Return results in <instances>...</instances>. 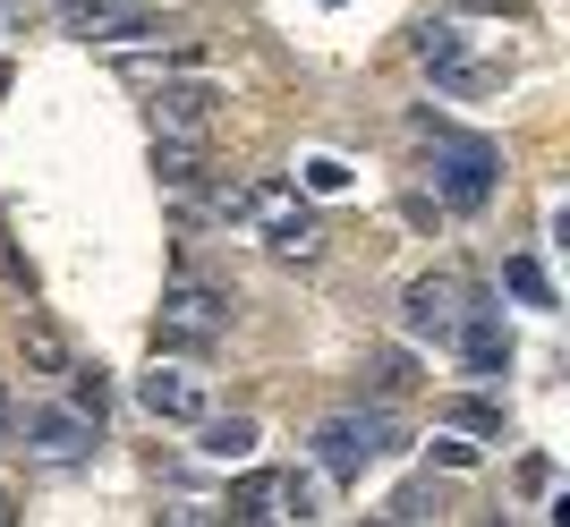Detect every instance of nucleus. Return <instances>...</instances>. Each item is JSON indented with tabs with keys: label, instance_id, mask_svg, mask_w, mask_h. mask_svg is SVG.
<instances>
[{
	"label": "nucleus",
	"instance_id": "dca6fc26",
	"mask_svg": "<svg viewBox=\"0 0 570 527\" xmlns=\"http://www.w3.org/2000/svg\"><path fill=\"white\" fill-rule=\"evenodd\" d=\"M417 60H426L434 77H443V69H460V60H469V34H460L452 18H434V26H417Z\"/></svg>",
	"mask_w": 570,
	"mask_h": 527
},
{
	"label": "nucleus",
	"instance_id": "5701e85b",
	"mask_svg": "<svg viewBox=\"0 0 570 527\" xmlns=\"http://www.w3.org/2000/svg\"><path fill=\"white\" fill-rule=\"evenodd\" d=\"M434 485H401V494H392V503H383V519H434Z\"/></svg>",
	"mask_w": 570,
	"mask_h": 527
},
{
	"label": "nucleus",
	"instance_id": "b1692460",
	"mask_svg": "<svg viewBox=\"0 0 570 527\" xmlns=\"http://www.w3.org/2000/svg\"><path fill=\"white\" fill-rule=\"evenodd\" d=\"M520 494H528V503H546V494H553V459H546V451L520 459Z\"/></svg>",
	"mask_w": 570,
	"mask_h": 527
},
{
	"label": "nucleus",
	"instance_id": "412c9836",
	"mask_svg": "<svg viewBox=\"0 0 570 527\" xmlns=\"http://www.w3.org/2000/svg\"><path fill=\"white\" fill-rule=\"evenodd\" d=\"M443 86L452 95H502V69L494 60H460V69H443Z\"/></svg>",
	"mask_w": 570,
	"mask_h": 527
},
{
	"label": "nucleus",
	"instance_id": "6ab92c4d",
	"mask_svg": "<svg viewBox=\"0 0 570 527\" xmlns=\"http://www.w3.org/2000/svg\"><path fill=\"white\" fill-rule=\"evenodd\" d=\"M230 519H273V468H256V477L230 485Z\"/></svg>",
	"mask_w": 570,
	"mask_h": 527
},
{
	"label": "nucleus",
	"instance_id": "ddd939ff",
	"mask_svg": "<svg viewBox=\"0 0 570 527\" xmlns=\"http://www.w3.org/2000/svg\"><path fill=\"white\" fill-rule=\"evenodd\" d=\"M366 391H375V400L417 391V358H409V349H366Z\"/></svg>",
	"mask_w": 570,
	"mask_h": 527
},
{
	"label": "nucleus",
	"instance_id": "f03ea898",
	"mask_svg": "<svg viewBox=\"0 0 570 527\" xmlns=\"http://www.w3.org/2000/svg\"><path fill=\"white\" fill-rule=\"evenodd\" d=\"M401 443H409V434H401L392 408H341V417L315 426V468H324L333 485H357V477H366V459L401 451Z\"/></svg>",
	"mask_w": 570,
	"mask_h": 527
},
{
	"label": "nucleus",
	"instance_id": "6e6552de",
	"mask_svg": "<svg viewBox=\"0 0 570 527\" xmlns=\"http://www.w3.org/2000/svg\"><path fill=\"white\" fill-rule=\"evenodd\" d=\"M137 408H145V417H163V426H196L214 400H205V375L154 358V375H137Z\"/></svg>",
	"mask_w": 570,
	"mask_h": 527
},
{
	"label": "nucleus",
	"instance_id": "a211bd4d",
	"mask_svg": "<svg viewBox=\"0 0 570 527\" xmlns=\"http://www.w3.org/2000/svg\"><path fill=\"white\" fill-rule=\"evenodd\" d=\"M18 349H26V366H35V375H60V366H69V349H60V332H51V324H18Z\"/></svg>",
	"mask_w": 570,
	"mask_h": 527
},
{
	"label": "nucleus",
	"instance_id": "2eb2a0df",
	"mask_svg": "<svg viewBox=\"0 0 570 527\" xmlns=\"http://www.w3.org/2000/svg\"><path fill=\"white\" fill-rule=\"evenodd\" d=\"M273 519H324V477H273Z\"/></svg>",
	"mask_w": 570,
	"mask_h": 527
},
{
	"label": "nucleus",
	"instance_id": "7ed1b4c3",
	"mask_svg": "<svg viewBox=\"0 0 570 527\" xmlns=\"http://www.w3.org/2000/svg\"><path fill=\"white\" fill-rule=\"evenodd\" d=\"M230 332V289L214 281H170L163 289V315H154V358H196Z\"/></svg>",
	"mask_w": 570,
	"mask_h": 527
},
{
	"label": "nucleus",
	"instance_id": "9d476101",
	"mask_svg": "<svg viewBox=\"0 0 570 527\" xmlns=\"http://www.w3.org/2000/svg\"><path fill=\"white\" fill-rule=\"evenodd\" d=\"M256 230H264V247H273L282 264H315V256H324V221H315V205H298V196L273 205Z\"/></svg>",
	"mask_w": 570,
	"mask_h": 527
},
{
	"label": "nucleus",
	"instance_id": "9b49d317",
	"mask_svg": "<svg viewBox=\"0 0 570 527\" xmlns=\"http://www.w3.org/2000/svg\"><path fill=\"white\" fill-rule=\"evenodd\" d=\"M205 137H163V128H154V179H163L170 196H196L205 188Z\"/></svg>",
	"mask_w": 570,
	"mask_h": 527
},
{
	"label": "nucleus",
	"instance_id": "aec40b11",
	"mask_svg": "<svg viewBox=\"0 0 570 527\" xmlns=\"http://www.w3.org/2000/svg\"><path fill=\"white\" fill-rule=\"evenodd\" d=\"M60 375H69V391H77L69 408H86V417L102 426V400H111V384H102V366H60Z\"/></svg>",
	"mask_w": 570,
	"mask_h": 527
},
{
	"label": "nucleus",
	"instance_id": "f3484780",
	"mask_svg": "<svg viewBox=\"0 0 570 527\" xmlns=\"http://www.w3.org/2000/svg\"><path fill=\"white\" fill-rule=\"evenodd\" d=\"M502 289H511L520 307H562V298H553V281H546V264H537V256H511V264H502Z\"/></svg>",
	"mask_w": 570,
	"mask_h": 527
},
{
	"label": "nucleus",
	"instance_id": "f8f14e48",
	"mask_svg": "<svg viewBox=\"0 0 570 527\" xmlns=\"http://www.w3.org/2000/svg\"><path fill=\"white\" fill-rule=\"evenodd\" d=\"M196 434H205V459H247V451L264 443V434H256V417H214V408L196 417Z\"/></svg>",
	"mask_w": 570,
	"mask_h": 527
},
{
	"label": "nucleus",
	"instance_id": "c85d7f7f",
	"mask_svg": "<svg viewBox=\"0 0 570 527\" xmlns=\"http://www.w3.org/2000/svg\"><path fill=\"white\" fill-rule=\"evenodd\" d=\"M324 9H341V0H324Z\"/></svg>",
	"mask_w": 570,
	"mask_h": 527
},
{
	"label": "nucleus",
	"instance_id": "cd10ccee",
	"mask_svg": "<svg viewBox=\"0 0 570 527\" xmlns=\"http://www.w3.org/2000/svg\"><path fill=\"white\" fill-rule=\"evenodd\" d=\"M9 519H18V503H9V485H0V527H9Z\"/></svg>",
	"mask_w": 570,
	"mask_h": 527
},
{
	"label": "nucleus",
	"instance_id": "423d86ee",
	"mask_svg": "<svg viewBox=\"0 0 570 527\" xmlns=\"http://www.w3.org/2000/svg\"><path fill=\"white\" fill-rule=\"evenodd\" d=\"M145 111H154V128H163V137H205V128H214V111H222V86L214 77H163V86H154V95H145Z\"/></svg>",
	"mask_w": 570,
	"mask_h": 527
},
{
	"label": "nucleus",
	"instance_id": "bb28decb",
	"mask_svg": "<svg viewBox=\"0 0 570 527\" xmlns=\"http://www.w3.org/2000/svg\"><path fill=\"white\" fill-rule=\"evenodd\" d=\"M18 434V400H9V384H0V443Z\"/></svg>",
	"mask_w": 570,
	"mask_h": 527
},
{
	"label": "nucleus",
	"instance_id": "20e7f679",
	"mask_svg": "<svg viewBox=\"0 0 570 527\" xmlns=\"http://www.w3.org/2000/svg\"><path fill=\"white\" fill-rule=\"evenodd\" d=\"M460 307H469V281H460V272H417V281L401 289V332H409V340H434V349H452Z\"/></svg>",
	"mask_w": 570,
	"mask_h": 527
},
{
	"label": "nucleus",
	"instance_id": "f257e3e1",
	"mask_svg": "<svg viewBox=\"0 0 570 527\" xmlns=\"http://www.w3.org/2000/svg\"><path fill=\"white\" fill-rule=\"evenodd\" d=\"M417 137H426V179H434V205H452V213H485L502 188V153L485 137H460L452 120H434L417 111Z\"/></svg>",
	"mask_w": 570,
	"mask_h": 527
},
{
	"label": "nucleus",
	"instance_id": "39448f33",
	"mask_svg": "<svg viewBox=\"0 0 570 527\" xmlns=\"http://www.w3.org/2000/svg\"><path fill=\"white\" fill-rule=\"evenodd\" d=\"M452 349H460V366H469L476 384H502V375H511V324H502V307H494V298H476V289H469V307H460Z\"/></svg>",
	"mask_w": 570,
	"mask_h": 527
},
{
	"label": "nucleus",
	"instance_id": "4be33fe9",
	"mask_svg": "<svg viewBox=\"0 0 570 527\" xmlns=\"http://www.w3.org/2000/svg\"><path fill=\"white\" fill-rule=\"evenodd\" d=\"M298 179H307V196H341L350 188V162H341V153H315V162H298Z\"/></svg>",
	"mask_w": 570,
	"mask_h": 527
},
{
	"label": "nucleus",
	"instance_id": "393cba45",
	"mask_svg": "<svg viewBox=\"0 0 570 527\" xmlns=\"http://www.w3.org/2000/svg\"><path fill=\"white\" fill-rule=\"evenodd\" d=\"M452 9H469V18H511V26H528V0H452Z\"/></svg>",
	"mask_w": 570,
	"mask_h": 527
},
{
	"label": "nucleus",
	"instance_id": "1a4fd4ad",
	"mask_svg": "<svg viewBox=\"0 0 570 527\" xmlns=\"http://www.w3.org/2000/svg\"><path fill=\"white\" fill-rule=\"evenodd\" d=\"M102 443V426L86 417V408H26V451L51 459V468H69V459H86Z\"/></svg>",
	"mask_w": 570,
	"mask_h": 527
},
{
	"label": "nucleus",
	"instance_id": "4468645a",
	"mask_svg": "<svg viewBox=\"0 0 570 527\" xmlns=\"http://www.w3.org/2000/svg\"><path fill=\"white\" fill-rule=\"evenodd\" d=\"M443 426H460V434H485V443H494V434L511 426V417H502V400H485V391H452V400H443Z\"/></svg>",
	"mask_w": 570,
	"mask_h": 527
},
{
	"label": "nucleus",
	"instance_id": "a878e982",
	"mask_svg": "<svg viewBox=\"0 0 570 527\" xmlns=\"http://www.w3.org/2000/svg\"><path fill=\"white\" fill-rule=\"evenodd\" d=\"M434 459H443V468H476V443H460V434H434Z\"/></svg>",
	"mask_w": 570,
	"mask_h": 527
},
{
	"label": "nucleus",
	"instance_id": "0eeeda50",
	"mask_svg": "<svg viewBox=\"0 0 570 527\" xmlns=\"http://www.w3.org/2000/svg\"><path fill=\"white\" fill-rule=\"evenodd\" d=\"M60 26H69L77 43H102V51L137 43V34H163L145 0H69V9H60Z\"/></svg>",
	"mask_w": 570,
	"mask_h": 527
}]
</instances>
